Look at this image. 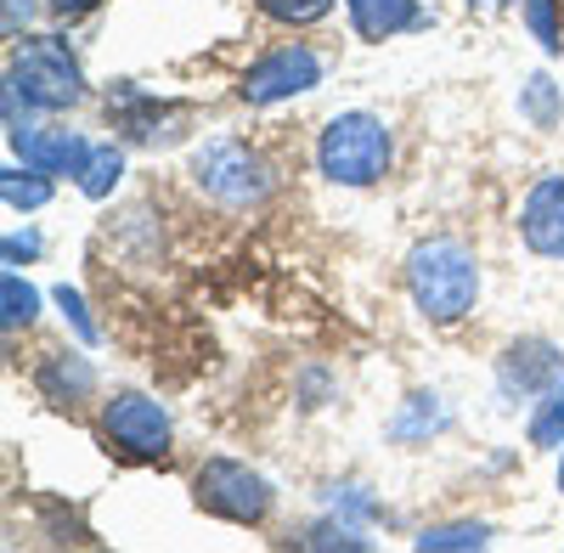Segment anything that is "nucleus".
<instances>
[{"instance_id": "nucleus-13", "label": "nucleus", "mask_w": 564, "mask_h": 553, "mask_svg": "<svg viewBox=\"0 0 564 553\" xmlns=\"http://www.w3.org/2000/svg\"><path fill=\"white\" fill-rule=\"evenodd\" d=\"M119 170H124V159H119L113 142H108V148H90L85 164H79V193H85V198H108L113 181H119Z\"/></svg>"}, {"instance_id": "nucleus-8", "label": "nucleus", "mask_w": 564, "mask_h": 553, "mask_svg": "<svg viewBox=\"0 0 564 553\" xmlns=\"http://www.w3.org/2000/svg\"><path fill=\"white\" fill-rule=\"evenodd\" d=\"M520 226H525V243H531L536 254H547V260H564V175H547V181H536V187H531V198H525V215H520Z\"/></svg>"}, {"instance_id": "nucleus-5", "label": "nucleus", "mask_w": 564, "mask_h": 553, "mask_svg": "<svg viewBox=\"0 0 564 553\" xmlns=\"http://www.w3.org/2000/svg\"><path fill=\"white\" fill-rule=\"evenodd\" d=\"M193 175L220 198V204H260L265 198V164L243 148V142H209L193 159Z\"/></svg>"}, {"instance_id": "nucleus-22", "label": "nucleus", "mask_w": 564, "mask_h": 553, "mask_svg": "<svg viewBox=\"0 0 564 553\" xmlns=\"http://www.w3.org/2000/svg\"><path fill=\"white\" fill-rule=\"evenodd\" d=\"M57 305L68 311V322H74V328H79V339H97V322H90V316H85V305H79V294H74L68 283L57 289Z\"/></svg>"}, {"instance_id": "nucleus-15", "label": "nucleus", "mask_w": 564, "mask_h": 553, "mask_svg": "<svg viewBox=\"0 0 564 553\" xmlns=\"http://www.w3.org/2000/svg\"><path fill=\"white\" fill-rule=\"evenodd\" d=\"M0 305H7V328H29V322H34V305H40V294L23 283L18 271H7V276H0Z\"/></svg>"}, {"instance_id": "nucleus-26", "label": "nucleus", "mask_w": 564, "mask_h": 553, "mask_svg": "<svg viewBox=\"0 0 564 553\" xmlns=\"http://www.w3.org/2000/svg\"><path fill=\"white\" fill-rule=\"evenodd\" d=\"M558 491H564V464H558Z\"/></svg>"}, {"instance_id": "nucleus-4", "label": "nucleus", "mask_w": 564, "mask_h": 553, "mask_svg": "<svg viewBox=\"0 0 564 553\" xmlns=\"http://www.w3.org/2000/svg\"><path fill=\"white\" fill-rule=\"evenodd\" d=\"M193 491H198V502H204L209 514L238 520V525H254V520H265V509H271V486H265L254 469L231 464V457H215V464H204L198 480H193Z\"/></svg>"}, {"instance_id": "nucleus-9", "label": "nucleus", "mask_w": 564, "mask_h": 553, "mask_svg": "<svg viewBox=\"0 0 564 553\" xmlns=\"http://www.w3.org/2000/svg\"><path fill=\"white\" fill-rule=\"evenodd\" d=\"M12 148L23 153V164L45 170V175H79L85 164V142L74 130H52V135H40V130H12Z\"/></svg>"}, {"instance_id": "nucleus-10", "label": "nucleus", "mask_w": 564, "mask_h": 553, "mask_svg": "<svg viewBox=\"0 0 564 553\" xmlns=\"http://www.w3.org/2000/svg\"><path fill=\"white\" fill-rule=\"evenodd\" d=\"M553 373H558V350H553L547 339H525V345H513V350L502 356V367H497V379H502V390H508V395H536Z\"/></svg>"}, {"instance_id": "nucleus-12", "label": "nucleus", "mask_w": 564, "mask_h": 553, "mask_svg": "<svg viewBox=\"0 0 564 553\" xmlns=\"http://www.w3.org/2000/svg\"><path fill=\"white\" fill-rule=\"evenodd\" d=\"M40 390L52 395V401H85L90 390H97V373H90V361L85 356H52L40 367Z\"/></svg>"}, {"instance_id": "nucleus-18", "label": "nucleus", "mask_w": 564, "mask_h": 553, "mask_svg": "<svg viewBox=\"0 0 564 553\" xmlns=\"http://www.w3.org/2000/svg\"><path fill=\"white\" fill-rule=\"evenodd\" d=\"M327 7L334 0H260V12L276 23H316V18H327Z\"/></svg>"}, {"instance_id": "nucleus-25", "label": "nucleus", "mask_w": 564, "mask_h": 553, "mask_svg": "<svg viewBox=\"0 0 564 553\" xmlns=\"http://www.w3.org/2000/svg\"><path fill=\"white\" fill-rule=\"evenodd\" d=\"M52 7H57V12H90L97 0H52Z\"/></svg>"}, {"instance_id": "nucleus-19", "label": "nucleus", "mask_w": 564, "mask_h": 553, "mask_svg": "<svg viewBox=\"0 0 564 553\" xmlns=\"http://www.w3.org/2000/svg\"><path fill=\"white\" fill-rule=\"evenodd\" d=\"M525 18H531V29H536V40L547 45V52H558V18H553V0H525Z\"/></svg>"}, {"instance_id": "nucleus-11", "label": "nucleus", "mask_w": 564, "mask_h": 553, "mask_svg": "<svg viewBox=\"0 0 564 553\" xmlns=\"http://www.w3.org/2000/svg\"><path fill=\"white\" fill-rule=\"evenodd\" d=\"M350 23L361 40H390L395 29L417 23V7L412 0H350Z\"/></svg>"}, {"instance_id": "nucleus-23", "label": "nucleus", "mask_w": 564, "mask_h": 553, "mask_svg": "<svg viewBox=\"0 0 564 553\" xmlns=\"http://www.w3.org/2000/svg\"><path fill=\"white\" fill-rule=\"evenodd\" d=\"M18 254H23V260H29V254H40V238H34V232H29V238H18V232H12V238H7V260H18Z\"/></svg>"}, {"instance_id": "nucleus-20", "label": "nucleus", "mask_w": 564, "mask_h": 553, "mask_svg": "<svg viewBox=\"0 0 564 553\" xmlns=\"http://www.w3.org/2000/svg\"><path fill=\"white\" fill-rule=\"evenodd\" d=\"M441 424H446V412H441V406H430V395H417L412 419H401V424H395V435L406 441V435H417V430H441Z\"/></svg>"}, {"instance_id": "nucleus-17", "label": "nucleus", "mask_w": 564, "mask_h": 553, "mask_svg": "<svg viewBox=\"0 0 564 553\" xmlns=\"http://www.w3.org/2000/svg\"><path fill=\"white\" fill-rule=\"evenodd\" d=\"M531 441H536V446H558V441H564V384L547 390L542 412L531 419Z\"/></svg>"}, {"instance_id": "nucleus-24", "label": "nucleus", "mask_w": 564, "mask_h": 553, "mask_svg": "<svg viewBox=\"0 0 564 553\" xmlns=\"http://www.w3.org/2000/svg\"><path fill=\"white\" fill-rule=\"evenodd\" d=\"M29 23V0H7V34H18Z\"/></svg>"}, {"instance_id": "nucleus-14", "label": "nucleus", "mask_w": 564, "mask_h": 553, "mask_svg": "<svg viewBox=\"0 0 564 553\" xmlns=\"http://www.w3.org/2000/svg\"><path fill=\"white\" fill-rule=\"evenodd\" d=\"M0 198H7L12 209H40L45 198H52V181H45V170H40V175L7 170V175H0Z\"/></svg>"}, {"instance_id": "nucleus-21", "label": "nucleus", "mask_w": 564, "mask_h": 553, "mask_svg": "<svg viewBox=\"0 0 564 553\" xmlns=\"http://www.w3.org/2000/svg\"><path fill=\"white\" fill-rule=\"evenodd\" d=\"M525 113H531L536 124H553V85H547V79H531V90H525Z\"/></svg>"}, {"instance_id": "nucleus-1", "label": "nucleus", "mask_w": 564, "mask_h": 553, "mask_svg": "<svg viewBox=\"0 0 564 553\" xmlns=\"http://www.w3.org/2000/svg\"><path fill=\"white\" fill-rule=\"evenodd\" d=\"M406 283L430 322H457L480 294V271H475V254L457 243H423L406 265Z\"/></svg>"}, {"instance_id": "nucleus-16", "label": "nucleus", "mask_w": 564, "mask_h": 553, "mask_svg": "<svg viewBox=\"0 0 564 553\" xmlns=\"http://www.w3.org/2000/svg\"><path fill=\"white\" fill-rule=\"evenodd\" d=\"M491 542V531L486 525H441V531H423L417 536V547L423 553H446V547H486Z\"/></svg>"}, {"instance_id": "nucleus-2", "label": "nucleus", "mask_w": 564, "mask_h": 553, "mask_svg": "<svg viewBox=\"0 0 564 553\" xmlns=\"http://www.w3.org/2000/svg\"><path fill=\"white\" fill-rule=\"evenodd\" d=\"M316 164H322L327 181H339V187H367V181H379L384 164H390V135L372 113H339L322 130Z\"/></svg>"}, {"instance_id": "nucleus-3", "label": "nucleus", "mask_w": 564, "mask_h": 553, "mask_svg": "<svg viewBox=\"0 0 564 553\" xmlns=\"http://www.w3.org/2000/svg\"><path fill=\"white\" fill-rule=\"evenodd\" d=\"M18 97H29L34 108H68L79 102V63L68 57L63 40H29L18 63H12V79H7Z\"/></svg>"}, {"instance_id": "nucleus-7", "label": "nucleus", "mask_w": 564, "mask_h": 553, "mask_svg": "<svg viewBox=\"0 0 564 553\" xmlns=\"http://www.w3.org/2000/svg\"><path fill=\"white\" fill-rule=\"evenodd\" d=\"M108 435L130 457H164L170 452V419H164V406L148 401V395H119L108 406Z\"/></svg>"}, {"instance_id": "nucleus-6", "label": "nucleus", "mask_w": 564, "mask_h": 553, "mask_svg": "<svg viewBox=\"0 0 564 553\" xmlns=\"http://www.w3.org/2000/svg\"><path fill=\"white\" fill-rule=\"evenodd\" d=\"M316 79H322L316 52H305V45H282V52H271V57H260L249 68L243 97L265 108V102H282V97H300V90H311Z\"/></svg>"}]
</instances>
